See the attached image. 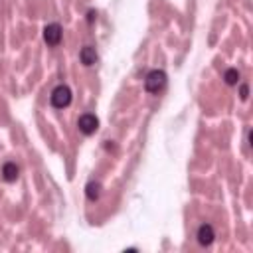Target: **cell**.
<instances>
[{"instance_id": "cell-1", "label": "cell", "mask_w": 253, "mask_h": 253, "mask_svg": "<svg viewBox=\"0 0 253 253\" xmlns=\"http://www.w3.org/2000/svg\"><path fill=\"white\" fill-rule=\"evenodd\" d=\"M164 87H166V73L162 69L148 71L146 79H144V89L148 93H160Z\"/></svg>"}, {"instance_id": "cell-2", "label": "cell", "mask_w": 253, "mask_h": 253, "mask_svg": "<svg viewBox=\"0 0 253 253\" xmlns=\"http://www.w3.org/2000/svg\"><path fill=\"white\" fill-rule=\"evenodd\" d=\"M49 101H52V105L56 109H65L71 103V89L67 85H58L49 95Z\"/></svg>"}, {"instance_id": "cell-3", "label": "cell", "mask_w": 253, "mask_h": 253, "mask_svg": "<svg viewBox=\"0 0 253 253\" xmlns=\"http://www.w3.org/2000/svg\"><path fill=\"white\" fill-rule=\"evenodd\" d=\"M62 36H63V30H62V26L58 22H54V24H47V26L44 28V40H46V44L47 46H60V42H62Z\"/></svg>"}, {"instance_id": "cell-4", "label": "cell", "mask_w": 253, "mask_h": 253, "mask_svg": "<svg viewBox=\"0 0 253 253\" xmlns=\"http://www.w3.org/2000/svg\"><path fill=\"white\" fill-rule=\"evenodd\" d=\"M78 126H79V131L83 135H93L97 129H99V119L91 113H83L78 121Z\"/></svg>"}, {"instance_id": "cell-5", "label": "cell", "mask_w": 253, "mask_h": 253, "mask_svg": "<svg viewBox=\"0 0 253 253\" xmlns=\"http://www.w3.org/2000/svg\"><path fill=\"white\" fill-rule=\"evenodd\" d=\"M196 237H198V243H200V245L208 247V245L214 243V239H216V232H214V227H212L210 223H202V225L198 227Z\"/></svg>"}, {"instance_id": "cell-6", "label": "cell", "mask_w": 253, "mask_h": 253, "mask_svg": "<svg viewBox=\"0 0 253 253\" xmlns=\"http://www.w3.org/2000/svg\"><path fill=\"white\" fill-rule=\"evenodd\" d=\"M18 176H20V168L16 162H6L2 166V178L6 182H16L18 180Z\"/></svg>"}, {"instance_id": "cell-7", "label": "cell", "mask_w": 253, "mask_h": 253, "mask_svg": "<svg viewBox=\"0 0 253 253\" xmlns=\"http://www.w3.org/2000/svg\"><path fill=\"white\" fill-rule=\"evenodd\" d=\"M79 60H81V63L83 65H93L95 62H97V52H95V47H91V46H85V47H81V52H79Z\"/></svg>"}, {"instance_id": "cell-8", "label": "cell", "mask_w": 253, "mask_h": 253, "mask_svg": "<svg viewBox=\"0 0 253 253\" xmlns=\"http://www.w3.org/2000/svg\"><path fill=\"white\" fill-rule=\"evenodd\" d=\"M85 196H87V200H91V202L99 200V196H101V184H99V182H89V184L85 186Z\"/></svg>"}, {"instance_id": "cell-9", "label": "cell", "mask_w": 253, "mask_h": 253, "mask_svg": "<svg viewBox=\"0 0 253 253\" xmlns=\"http://www.w3.org/2000/svg\"><path fill=\"white\" fill-rule=\"evenodd\" d=\"M223 79H225L227 85H236V83L239 81V71L234 69V67H232V69H227V71L223 73Z\"/></svg>"}, {"instance_id": "cell-10", "label": "cell", "mask_w": 253, "mask_h": 253, "mask_svg": "<svg viewBox=\"0 0 253 253\" xmlns=\"http://www.w3.org/2000/svg\"><path fill=\"white\" fill-rule=\"evenodd\" d=\"M239 97H241V99H243V101H245V99H247V97H249V87H247V85H245V83H243V85H241V87H239Z\"/></svg>"}]
</instances>
